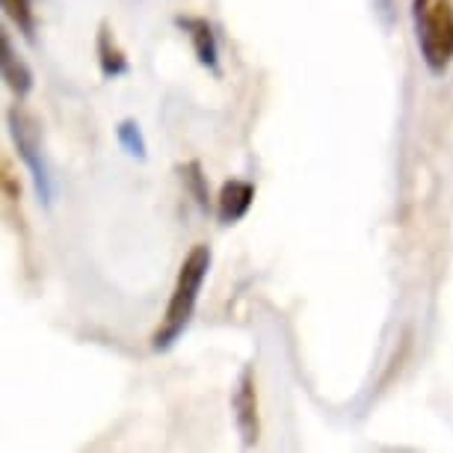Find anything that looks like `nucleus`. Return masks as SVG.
Masks as SVG:
<instances>
[{
    "instance_id": "3",
    "label": "nucleus",
    "mask_w": 453,
    "mask_h": 453,
    "mask_svg": "<svg viewBox=\"0 0 453 453\" xmlns=\"http://www.w3.org/2000/svg\"><path fill=\"white\" fill-rule=\"evenodd\" d=\"M6 127H10V136L15 142V151H19L21 164L27 166V173L33 178V187H36L39 202L45 204V208H50V204H54V178H50L45 149H42L39 122L24 107L15 104L10 113H6Z\"/></svg>"
},
{
    "instance_id": "6",
    "label": "nucleus",
    "mask_w": 453,
    "mask_h": 453,
    "mask_svg": "<svg viewBox=\"0 0 453 453\" xmlns=\"http://www.w3.org/2000/svg\"><path fill=\"white\" fill-rule=\"evenodd\" d=\"M255 204V184L243 178H228L217 196V219L222 226H237Z\"/></svg>"
},
{
    "instance_id": "10",
    "label": "nucleus",
    "mask_w": 453,
    "mask_h": 453,
    "mask_svg": "<svg viewBox=\"0 0 453 453\" xmlns=\"http://www.w3.org/2000/svg\"><path fill=\"white\" fill-rule=\"evenodd\" d=\"M178 173H181V181L187 187V193L193 196V202L199 204V211L208 213L211 193H208V175L202 173V164H199V160H187V164L178 166Z\"/></svg>"
},
{
    "instance_id": "8",
    "label": "nucleus",
    "mask_w": 453,
    "mask_h": 453,
    "mask_svg": "<svg viewBox=\"0 0 453 453\" xmlns=\"http://www.w3.org/2000/svg\"><path fill=\"white\" fill-rule=\"evenodd\" d=\"M96 54H98V68L107 81L125 78L131 72V63H127V54L122 50V45L116 42L113 30H110L107 21L98 24V36H96Z\"/></svg>"
},
{
    "instance_id": "7",
    "label": "nucleus",
    "mask_w": 453,
    "mask_h": 453,
    "mask_svg": "<svg viewBox=\"0 0 453 453\" xmlns=\"http://www.w3.org/2000/svg\"><path fill=\"white\" fill-rule=\"evenodd\" d=\"M0 74H4V83L19 98H27L33 92V72H30V65L21 59L19 50L12 48V39L6 30L0 33Z\"/></svg>"
},
{
    "instance_id": "4",
    "label": "nucleus",
    "mask_w": 453,
    "mask_h": 453,
    "mask_svg": "<svg viewBox=\"0 0 453 453\" xmlns=\"http://www.w3.org/2000/svg\"><path fill=\"white\" fill-rule=\"evenodd\" d=\"M173 24L184 33L187 39H190L193 54H196V59H199V65L208 68L213 78H222L217 27H213L208 19H202V15H175Z\"/></svg>"
},
{
    "instance_id": "5",
    "label": "nucleus",
    "mask_w": 453,
    "mask_h": 453,
    "mask_svg": "<svg viewBox=\"0 0 453 453\" xmlns=\"http://www.w3.org/2000/svg\"><path fill=\"white\" fill-rule=\"evenodd\" d=\"M232 409H234V424L241 433L243 448H252L258 441L261 424H258V391H255V371L250 365L243 367L237 376V386L232 395Z\"/></svg>"
},
{
    "instance_id": "2",
    "label": "nucleus",
    "mask_w": 453,
    "mask_h": 453,
    "mask_svg": "<svg viewBox=\"0 0 453 453\" xmlns=\"http://www.w3.org/2000/svg\"><path fill=\"white\" fill-rule=\"evenodd\" d=\"M412 30L426 72L444 78L453 65V0H412Z\"/></svg>"
},
{
    "instance_id": "9",
    "label": "nucleus",
    "mask_w": 453,
    "mask_h": 453,
    "mask_svg": "<svg viewBox=\"0 0 453 453\" xmlns=\"http://www.w3.org/2000/svg\"><path fill=\"white\" fill-rule=\"evenodd\" d=\"M0 6H4L6 19L15 24V30L33 45L36 42V10H33V0H0Z\"/></svg>"
},
{
    "instance_id": "1",
    "label": "nucleus",
    "mask_w": 453,
    "mask_h": 453,
    "mask_svg": "<svg viewBox=\"0 0 453 453\" xmlns=\"http://www.w3.org/2000/svg\"><path fill=\"white\" fill-rule=\"evenodd\" d=\"M211 273V250L204 243L193 246L190 252L184 255L181 267H178V279L173 288V296H169L164 323L157 326V332L151 335V349L155 353H169L178 338L184 335L187 326L193 323L196 305H199V294L202 285Z\"/></svg>"
},
{
    "instance_id": "11",
    "label": "nucleus",
    "mask_w": 453,
    "mask_h": 453,
    "mask_svg": "<svg viewBox=\"0 0 453 453\" xmlns=\"http://www.w3.org/2000/svg\"><path fill=\"white\" fill-rule=\"evenodd\" d=\"M116 140L131 157H136V160L149 157V142H145V136L140 131V125H136V119H122V122L116 125Z\"/></svg>"
}]
</instances>
